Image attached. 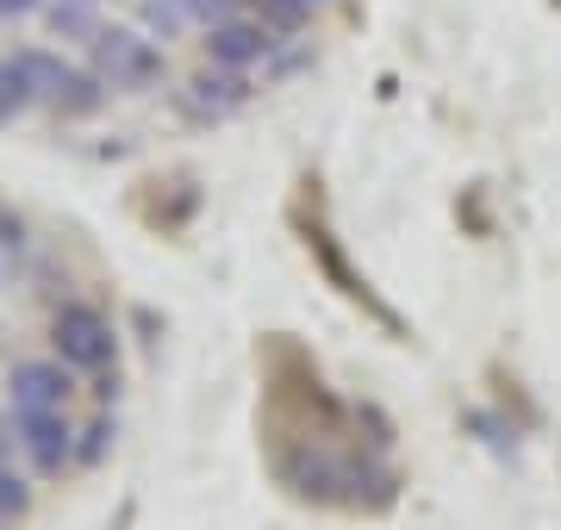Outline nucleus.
I'll list each match as a JSON object with an SVG mask.
<instances>
[{
  "label": "nucleus",
  "mask_w": 561,
  "mask_h": 530,
  "mask_svg": "<svg viewBox=\"0 0 561 530\" xmlns=\"http://www.w3.org/2000/svg\"><path fill=\"white\" fill-rule=\"evenodd\" d=\"M69 368L57 362V356H25V362L7 368V400H13V412L25 406H69Z\"/></svg>",
  "instance_id": "0eeeda50"
},
{
  "label": "nucleus",
  "mask_w": 561,
  "mask_h": 530,
  "mask_svg": "<svg viewBox=\"0 0 561 530\" xmlns=\"http://www.w3.org/2000/svg\"><path fill=\"white\" fill-rule=\"evenodd\" d=\"M13 449H20V437H13V418H0V469L13 462Z\"/></svg>",
  "instance_id": "f3484780"
},
{
  "label": "nucleus",
  "mask_w": 561,
  "mask_h": 530,
  "mask_svg": "<svg viewBox=\"0 0 561 530\" xmlns=\"http://www.w3.org/2000/svg\"><path fill=\"white\" fill-rule=\"evenodd\" d=\"M94 76H101L113 94H144V88L162 82V44L144 32V25H101L94 32Z\"/></svg>",
  "instance_id": "7ed1b4c3"
},
{
  "label": "nucleus",
  "mask_w": 561,
  "mask_h": 530,
  "mask_svg": "<svg viewBox=\"0 0 561 530\" xmlns=\"http://www.w3.org/2000/svg\"><path fill=\"white\" fill-rule=\"evenodd\" d=\"M181 25H187L181 0H144V32H150V38H175Z\"/></svg>",
  "instance_id": "ddd939ff"
},
{
  "label": "nucleus",
  "mask_w": 561,
  "mask_h": 530,
  "mask_svg": "<svg viewBox=\"0 0 561 530\" xmlns=\"http://www.w3.org/2000/svg\"><path fill=\"white\" fill-rule=\"evenodd\" d=\"M250 94H256V88H250V76L206 62V69H194V76L175 88V106L194 125H225L231 113H243V106H250Z\"/></svg>",
  "instance_id": "20e7f679"
},
{
  "label": "nucleus",
  "mask_w": 561,
  "mask_h": 530,
  "mask_svg": "<svg viewBox=\"0 0 561 530\" xmlns=\"http://www.w3.org/2000/svg\"><path fill=\"white\" fill-rule=\"evenodd\" d=\"M13 62H20L25 88H32V106L44 101L57 119H94L106 106V94H113L88 62H69L62 50H44V44H20Z\"/></svg>",
  "instance_id": "f257e3e1"
},
{
  "label": "nucleus",
  "mask_w": 561,
  "mask_h": 530,
  "mask_svg": "<svg viewBox=\"0 0 561 530\" xmlns=\"http://www.w3.org/2000/svg\"><path fill=\"white\" fill-rule=\"evenodd\" d=\"M50 32H57V38H94V32H101L94 0H57V7H50Z\"/></svg>",
  "instance_id": "9d476101"
},
{
  "label": "nucleus",
  "mask_w": 561,
  "mask_h": 530,
  "mask_svg": "<svg viewBox=\"0 0 561 530\" xmlns=\"http://www.w3.org/2000/svg\"><path fill=\"white\" fill-rule=\"evenodd\" d=\"M25 506H32L25 481H20V474H7V469H0V525H20Z\"/></svg>",
  "instance_id": "4468645a"
},
{
  "label": "nucleus",
  "mask_w": 561,
  "mask_h": 530,
  "mask_svg": "<svg viewBox=\"0 0 561 530\" xmlns=\"http://www.w3.org/2000/svg\"><path fill=\"white\" fill-rule=\"evenodd\" d=\"M44 0H0V20H25V13H38Z\"/></svg>",
  "instance_id": "dca6fc26"
},
{
  "label": "nucleus",
  "mask_w": 561,
  "mask_h": 530,
  "mask_svg": "<svg viewBox=\"0 0 561 530\" xmlns=\"http://www.w3.org/2000/svg\"><path fill=\"white\" fill-rule=\"evenodd\" d=\"M25 256H32V231H25V219L13 206H0V287L25 268Z\"/></svg>",
  "instance_id": "6e6552de"
},
{
  "label": "nucleus",
  "mask_w": 561,
  "mask_h": 530,
  "mask_svg": "<svg viewBox=\"0 0 561 530\" xmlns=\"http://www.w3.org/2000/svg\"><path fill=\"white\" fill-rule=\"evenodd\" d=\"M206 62H219V69H238V76H250L256 62H268L275 57V44H280V32L268 20H219V25H206Z\"/></svg>",
  "instance_id": "423d86ee"
},
{
  "label": "nucleus",
  "mask_w": 561,
  "mask_h": 530,
  "mask_svg": "<svg viewBox=\"0 0 561 530\" xmlns=\"http://www.w3.org/2000/svg\"><path fill=\"white\" fill-rule=\"evenodd\" d=\"M181 13H187V20H201V25H219V20H238L243 0H181Z\"/></svg>",
  "instance_id": "2eb2a0df"
},
{
  "label": "nucleus",
  "mask_w": 561,
  "mask_h": 530,
  "mask_svg": "<svg viewBox=\"0 0 561 530\" xmlns=\"http://www.w3.org/2000/svg\"><path fill=\"white\" fill-rule=\"evenodd\" d=\"M113 437H119V418H113V412H101L88 430H76V469H94V462H106Z\"/></svg>",
  "instance_id": "1a4fd4ad"
},
{
  "label": "nucleus",
  "mask_w": 561,
  "mask_h": 530,
  "mask_svg": "<svg viewBox=\"0 0 561 530\" xmlns=\"http://www.w3.org/2000/svg\"><path fill=\"white\" fill-rule=\"evenodd\" d=\"M13 437L32 456L38 474H62L76 469V425H69V406H25L13 412Z\"/></svg>",
  "instance_id": "39448f33"
},
{
  "label": "nucleus",
  "mask_w": 561,
  "mask_h": 530,
  "mask_svg": "<svg viewBox=\"0 0 561 530\" xmlns=\"http://www.w3.org/2000/svg\"><path fill=\"white\" fill-rule=\"evenodd\" d=\"M319 7H324V0H262V20L275 25V32H300Z\"/></svg>",
  "instance_id": "f8f14e48"
},
{
  "label": "nucleus",
  "mask_w": 561,
  "mask_h": 530,
  "mask_svg": "<svg viewBox=\"0 0 561 530\" xmlns=\"http://www.w3.org/2000/svg\"><path fill=\"white\" fill-rule=\"evenodd\" d=\"M32 106V88H25V76H20V62L13 57H0V125H13Z\"/></svg>",
  "instance_id": "9b49d317"
},
{
  "label": "nucleus",
  "mask_w": 561,
  "mask_h": 530,
  "mask_svg": "<svg viewBox=\"0 0 561 530\" xmlns=\"http://www.w3.org/2000/svg\"><path fill=\"white\" fill-rule=\"evenodd\" d=\"M50 356L69 375H119V331L101 307L88 300H62L50 312Z\"/></svg>",
  "instance_id": "f03ea898"
}]
</instances>
